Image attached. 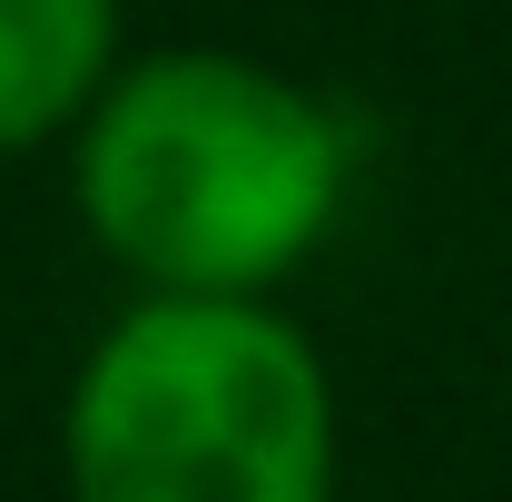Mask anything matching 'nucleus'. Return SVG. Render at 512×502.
I'll list each match as a JSON object with an SVG mask.
<instances>
[{
  "label": "nucleus",
  "mask_w": 512,
  "mask_h": 502,
  "mask_svg": "<svg viewBox=\"0 0 512 502\" xmlns=\"http://www.w3.org/2000/svg\"><path fill=\"white\" fill-rule=\"evenodd\" d=\"M69 188L138 296H276L335 237L355 128L247 50H138L69 138Z\"/></svg>",
  "instance_id": "obj_1"
},
{
  "label": "nucleus",
  "mask_w": 512,
  "mask_h": 502,
  "mask_svg": "<svg viewBox=\"0 0 512 502\" xmlns=\"http://www.w3.org/2000/svg\"><path fill=\"white\" fill-rule=\"evenodd\" d=\"M335 375L276 296H128L60 394L69 502H335Z\"/></svg>",
  "instance_id": "obj_2"
},
{
  "label": "nucleus",
  "mask_w": 512,
  "mask_h": 502,
  "mask_svg": "<svg viewBox=\"0 0 512 502\" xmlns=\"http://www.w3.org/2000/svg\"><path fill=\"white\" fill-rule=\"evenodd\" d=\"M128 69L119 0H0V168L69 148Z\"/></svg>",
  "instance_id": "obj_3"
}]
</instances>
